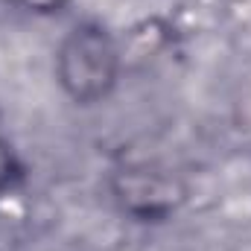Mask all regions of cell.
Returning a JSON list of instances; mask_svg holds the SVG:
<instances>
[{
  "mask_svg": "<svg viewBox=\"0 0 251 251\" xmlns=\"http://www.w3.org/2000/svg\"><path fill=\"white\" fill-rule=\"evenodd\" d=\"M56 82L76 105H97L120 82L123 53L100 21H82L64 32L56 47Z\"/></svg>",
  "mask_w": 251,
  "mask_h": 251,
  "instance_id": "6da1fadb",
  "label": "cell"
},
{
  "mask_svg": "<svg viewBox=\"0 0 251 251\" xmlns=\"http://www.w3.org/2000/svg\"><path fill=\"white\" fill-rule=\"evenodd\" d=\"M111 196L126 216L137 222H164L187 201V181L161 161L126 158L111 170Z\"/></svg>",
  "mask_w": 251,
  "mask_h": 251,
  "instance_id": "7a4b0ae2",
  "label": "cell"
},
{
  "mask_svg": "<svg viewBox=\"0 0 251 251\" xmlns=\"http://www.w3.org/2000/svg\"><path fill=\"white\" fill-rule=\"evenodd\" d=\"M18 176H21V164H18V155H15L12 143H9V140L3 137V131H0V199H3L9 190L15 187Z\"/></svg>",
  "mask_w": 251,
  "mask_h": 251,
  "instance_id": "3957f363",
  "label": "cell"
},
{
  "mask_svg": "<svg viewBox=\"0 0 251 251\" xmlns=\"http://www.w3.org/2000/svg\"><path fill=\"white\" fill-rule=\"evenodd\" d=\"M9 3L18 6V9H24V12H29V15L47 18V15H59V12H64L73 0H9Z\"/></svg>",
  "mask_w": 251,
  "mask_h": 251,
  "instance_id": "277c9868",
  "label": "cell"
}]
</instances>
